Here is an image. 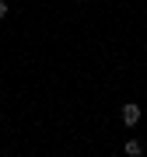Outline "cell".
<instances>
[{"instance_id":"3","label":"cell","mask_w":147,"mask_h":157,"mask_svg":"<svg viewBox=\"0 0 147 157\" xmlns=\"http://www.w3.org/2000/svg\"><path fill=\"white\" fill-rule=\"evenodd\" d=\"M7 14V4H4V0H0V17H4Z\"/></svg>"},{"instance_id":"2","label":"cell","mask_w":147,"mask_h":157,"mask_svg":"<svg viewBox=\"0 0 147 157\" xmlns=\"http://www.w3.org/2000/svg\"><path fill=\"white\" fill-rule=\"evenodd\" d=\"M123 150L130 154V157H140V154H144V147L137 143V140H126V147H123Z\"/></svg>"},{"instance_id":"1","label":"cell","mask_w":147,"mask_h":157,"mask_svg":"<svg viewBox=\"0 0 147 157\" xmlns=\"http://www.w3.org/2000/svg\"><path fill=\"white\" fill-rule=\"evenodd\" d=\"M123 122L126 126H137V122H140V105H123Z\"/></svg>"}]
</instances>
